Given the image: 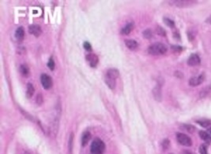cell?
I'll return each mask as SVG.
<instances>
[{
    "mask_svg": "<svg viewBox=\"0 0 211 154\" xmlns=\"http://www.w3.org/2000/svg\"><path fill=\"white\" fill-rule=\"evenodd\" d=\"M15 38L18 42H22L25 38V30L23 27H19L15 32Z\"/></svg>",
    "mask_w": 211,
    "mask_h": 154,
    "instance_id": "cell-12",
    "label": "cell"
},
{
    "mask_svg": "<svg viewBox=\"0 0 211 154\" xmlns=\"http://www.w3.org/2000/svg\"><path fill=\"white\" fill-rule=\"evenodd\" d=\"M125 45L129 50H134L137 49L138 47V43H137V41L134 40V39H126L125 40Z\"/></svg>",
    "mask_w": 211,
    "mask_h": 154,
    "instance_id": "cell-13",
    "label": "cell"
},
{
    "mask_svg": "<svg viewBox=\"0 0 211 154\" xmlns=\"http://www.w3.org/2000/svg\"><path fill=\"white\" fill-rule=\"evenodd\" d=\"M206 23L211 24V16L208 17V18H207V20H206Z\"/></svg>",
    "mask_w": 211,
    "mask_h": 154,
    "instance_id": "cell-33",
    "label": "cell"
},
{
    "mask_svg": "<svg viewBox=\"0 0 211 154\" xmlns=\"http://www.w3.org/2000/svg\"><path fill=\"white\" fill-rule=\"evenodd\" d=\"M142 34H143L144 38H150L153 37V32L151 29H150V28L143 31Z\"/></svg>",
    "mask_w": 211,
    "mask_h": 154,
    "instance_id": "cell-23",
    "label": "cell"
},
{
    "mask_svg": "<svg viewBox=\"0 0 211 154\" xmlns=\"http://www.w3.org/2000/svg\"><path fill=\"white\" fill-rule=\"evenodd\" d=\"M197 124H198L202 127H208L211 125V121L207 119H202V120H198L196 121Z\"/></svg>",
    "mask_w": 211,
    "mask_h": 154,
    "instance_id": "cell-20",
    "label": "cell"
},
{
    "mask_svg": "<svg viewBox=\"0 0 211 154\" xmlns=\"http://www.w3.org/2000/svg\"><path fill=\"white\" fill-rule=\"evenodd\" d=\"M91 138V134L89 131H85L82 135V146L83 147H85V146H87V144L89 143V140Z\"/></svg>",
    "mask_w": 211,
    "mask_h": 154,
    "instance_id": "cell-14",
    "label": "cell"
},
{
    "mask_svg": "<svg viewBox=\"0 0 211 154\" xmlns=\"http://www.w3.org/2000/svg\"><path fill=\"white\" fill-rule=\"evenodd\" d=\"M199 153L200 154H208L207 153V146L204 144L201 145L199 147Z\"/></svg>",
    "mask_w": 211,
    "mask_h": 154,
    "instance_id": "cell-27",
    "label": "cell"
},
{
    "mask_svg": "<svg viewBox=\"0 0 211 154\" xmlns=\"http://www.w3.org/2000/svg\"><path fill=\"white\" fill-rule=\"evenodd\" d=\"M83 47H84L87 51H91L92 50V46L89 42H85V43H83Z\"/></svg>",
    "mask_w": 211,
    "mask_h": 154,
    "instance_id": "cell-30",
    "label": "cell"
},
{
    "mask_svg": "<svg viewBox=\"0 0 211 154\" xmlns=\"http://www.w3.org/2000/svg\"><path fill=\"white\" fill-rule=\"evenodd\" d=\"M161 146H162V148H163L164 150H168L170 146L169 140L167 138L164 139L163 141H162V143H161Z\"/></svg>",
    "mask_w": 211,
    "mask_h": 154,
    "instance_id": "cell-26",
    "label": "cell"
},
{
    "mask_svg": "<svg viewBox=\"0 0 211 154\" xmlns=\"http://www.w3.org/2000/svg\"><path fill=\"white\" fill-rule=\"evenodd\" d=\"M172 49L176 50V51H180L183 50V47H180V46H172Z\"/></svg>",
    "mask_w": 211,
    "mask_h": 154,
    "instance_id": "cell-31",
    "label": "cell"
},
{
    "mask_svg": "<svg viewBox=\"0 0 211 154\" xmlns=\"http://www.w3.org/2000/svg\"><path fill=\"white\" fill-rule=\"evenodd\" d=\"M156 31H157V34L161 36H165L166 32L165 31V29H164L163 28H161V27H160V26H157Z\"/></svg>",
    "mask_w": 211,
    "mask_h": 154,
    "instance_id": "cell-25",
    "label": "cell"
},
{
    "mask_svg": "<svg viewBox=\"0 0 211 154\" xmlns=\"http://www.w3.org/2000/svg\"><path fill=\"white\" fill-rule=\"evenodd\" d=\"M176 139L180 145L183 146L189 147L192 145V141L189 136L185 135L183 133H177L176 134Z\"/></svg>",
    "mask_w": 211,
    "mask_h": 154,
    "instance_id": "cell-4",
    "label": "cell"
},
{
    "mask_svg": "<svg viewBox=\"0 0 211 154\" xmlns=\"http://www.w3.org/2000/svg\"><path fill=\"white\" fill-rule=\"evenodd\" d=\"M73 139H74V134L71 133L70 135V138H69V150L70 153L72 152V148H73Z\"/></svg>",
    "mask_w": 211,
    "mask_h": 154,
    "instance_id": "cell-29",
    "label": "cell"
},
{
    "mask_svg": "<svg viewBox=\"0 0 211 154\" xmlns=\"http://www.w3.org/2000/svg\"><path fill=\"white\" fill-rule=\"evenodd\" d=\"M153 95L154 97L155 100L161 101L162 98V93H161V87L160 85H157L153 89Z\"/></svg>",
    "mask_w": 211,
    "mask_h": 154,
    "instance_id": "cell-11",
    "label": "cell"
},
{
    "mask_svg": "<svg viewBox=\"0 0 211 154\" xmlns=\"http://www.w3.org/2000/svg\"><path fill=\"white\" fill-rule=\"evenodd\" d=\"M199 136H200L201 138L205 141L207 143L210 144L211 143V136L210 134H208L207 132L204 131H199Z\"/></svg>",
    "mask_w": 211,
    "mask_h": 154,
    "instance_id": "cell-16",
    "label": "cell"
},
{
    "mask_svg": "<svg viewBox=\"0 0 211 154\" xmlns=\"http://www.w3.org/2000/svg\"><path fill=\"white\" fill-rule=\"evenodd\" d=\"M19 71L23 76L27 77L29 75V69H28V67L27 66L26 64H21V66L19 68Z\"/></svg>",
    "mask_w": 211,
    "mask_h": 154,
    "instance_id": "cell-19",
    "label": "cell"
},
{
    "mask_svg": "<svg viewBox=\"0 0 211 154\" xmlns=\"http://www.w3.org/2000/svg\"><path fill=\"white\" fill-rule=\"evenodd\" d=\"M197 2L195 1H172V2H170V3H173L172 5H175L176 7H190L192 6L193 3H196Z\"/></svg>",
    "mask_w": 211,
    "mask_h": 154,
    "instance_id": "cell-10",
    "label": "cell"
},
{
    "mask_svg": "<svg viewBox=\"0 0 211 154\" xmlns=\"http://www.w3.org/2000/svg\"><path fill=\"white\" fill-rule=\"evenodd\" d=\"M28 32L30 34L35 36L36 37H39L42 33V30L40 26L38 24H32L28 27Z\"/></svg>",
    "mask_w": 211,
    "mask_h": 154,
    "instance_id": "cell-9",
    "label": "cell"
},
{
    "mask_svg": "<svg viewBox=\"0 0 211 154\" xmlns=\"http://www.w3.org/2000/svg\"><path fill=\"white\" fill-rule=\"evenodd\" d=\"M23 154H29V153H28V152H25Z\"/></svg>",
    "mask_w": 211,
    "mask_h": 154,
    "instance_id": "cell-36",
    "label": "cell"
},
{
    "mask_svg": "<svg viewBox=\"0 0 211 154\" xmlns=\"http://www.w3.org/2000/svg\"><path fill=\"white\" fill-rule=\"evenodd\" d=\"M211 93V84L210 85H207L206 87H204L199 93V96L200 98H203L205 97H207V95Z\"/></svg>",
    "mask_w": 211,
    "mask_h": 154,
    "instance_id": "cell-18",
    "label": "cell"
},
{
    "mask_svg": "<svg viewBox=\"0 0 211 154\" xmlns=\"http://www.w3.org/2000/svg\"><path fill=\"white\" fill-rule=\"evenodd\" d=\"M175 76L176 77H178V78H182L183 77V73H181V72H176L175 73Z\"/></svg>",
    "mask_w": 211,
    "mask_h": 154,
    "instance_id": "cell-32",
    "label": "cell"
},
{
    "mask_svg": "<svg viewBox=\"0 0 211 154\" xmlns=\"http://www.w3.org/2000/svg\"><path fill=\"white\" fill-rule=\"evenodd\" d=\"M120 76V72L116 69H110L107 71L105 75V83L111 90L115 89L116 85V79Z\"/></svg>",
    "mask_w": 211,
    "mask_h": 154,
    "instance_id": "cell-1",
    "label": "cell"
},
{
    "mask_svg": "<svg viewBox=\"0 0 211 154\" xmlns=\"http://www.w3.org/2000/svg\"><path fill=\"white\" fill-rule=\"evenodd\" d=\"M205 79V74L204 73L200 74L198 76H194L192 78H191L189 80V84L190 86L192 87H196V86L200 85L201 84H202V82L204 81Z\"/></svg>",
    "mask_w": 211,
    "mask_h": 154,
    "instance_id": "cell-6",
    "label": "cell"
},
{
    "mask_svg": "<svg viewBox=\"0 0 211 154\" xmlns=\"http://www.w3.org/2000/svg\"><path fill=\"white\" fill-rule=\"evenodd\" d=\"M85 58H86V61H87L88 63H89V65H90L92 68H96L98 64V61H99L98 57L96 54H88V55H86Z\"/></svg>",
    "mask_w": 211,
    "mask_h": 154,
    "instance_id": "cell-8",
    "label": "cell"
},
{
    "mask_svg": "<svg viewBox=\"0 0 211 154\" xmlns=\"http://www.w3.org/2000/svg\"><path fill=\"white\" fill-rule=\"evenodd\" d=\"M48 69H50L51 71H53L55 69V61L52 58H51L50 59H49V61H48Z\"/></svg>",
    "mask_w": 211,
    "mask_h": 154,
    "instance_id": "cell-24",
    "label": "cell"
},
{
    "mask_svg": "<svg viewBox=\"0 0 211 154\" xmlns=\"http://www.w3.org/2000/svg\"><path fill=\"white\" fill-rule=\"evenodd\" d=\"M168 48L164 43H155L150 45L148 48V53L152 55H160L165 54Z\"/></svg>",
    "mask_w": 211,
    "mask_h": 154,
    "instance_id": "cell-3",
    "label": "cell"
},
{
    "mask_svg": "<svg viewBox=\"0 0 211 154\" xmlns=\"http://www.w3.org/2000/svg\"><path fill=\"white\" fill-rule=\"evenodd\" d=\"M208 132H209L210 134V135H211V127H210V128L208 129Z\"/></svg>",
    "mask_w": 211,
    "mask_h": 154,
    "instance_id": "cell-35",
    "label": "cell"
},
{
    "mask_svg": "<svg viewBox=\"0 0 211 154\" xmlns=\"http://www.w3.org/2000/svg\"><path fill=\"white\" fill-rule=\"evenodd\" d=\"M169 154H173V153H169Z\"/></svg>",
    "mask_w": 211,
    "mask_h": 154,
    "instance_id": "cell-37",
    "label": "cell"
},
{
    "mask_svg": "<svg viewBox=\"0 0 211 154\" xmlns=\"http://www.w3.org/2000/svg\"><path fill=\"white\" fill-rule=\"evenodd\" d=\"M34 92H35V89H34V87L32 84L28 83L27 84V88H26V97L28 98H31L33 96L34 94Z\"/></svg>",
    "mask_w": 211,
    "mask_h": 154,
    "instance_id": "cell-17",
    "label": "cell"
},
{
    "mask_svg": "<svg viewBox=\"0 0 211 154\" xmlns=\"http://www.w3.org/2000/svg\"><path fill=\"white\" fill-rule=\"evenodd\" d=\"M40 82H41L43 87H44L45 90H49V89H51L53 85L52 79L51 78V76H49L47 75V74H44V73L40 76Z\"/></svg>",
    "mask_w": 211,
    "mask_h": 154,
    "instance_id": "cell-5",
    "label": "cell"
},
{
    "mask_svg": "<svg viewBox=\"0 0 211 154\" xmlns=\"http://www.w3.org/2000/svg\"><path fill=\"white\" fill-rule=\"evenodd\" d=\"M201 59L199 56L196 54H192L187 59V64L189 66H196L200 64Z\"/></svg>",
    "mask_w": 211,
    "mask_h": 154,
    "instance_id": "cell-7",
    "label": "cell"
},
{
    "mask_svg": "<svg viewBox=\"0 0 211 154\" xmlns=\"http://www.w3.org/2000/svg\"><path fill=\"white\" fill-rule=\"evenodd\" d=\"M44 101V99H43V96H42L41 94H39L37 96V99H36V102H37V105H41L42 103Z\"/></svg>",
    "mask_w": 211,
    "mask_h": 154,
    "instance_id": "cell-28",
    "label": "cell"
},
{
    "mask_svg": "<svg viewBox=\"0 0 211 154\" xmlns=\"http://www.w3.org/2000/svg\"><path fill=\"white\" fill-rule=\"evenodd\" d=\"M105 150V142L98 138L94 139L90 146V154H103Z\"/></svg>",
    "mask_w": 211,
    "mask_h": 154,
    "instance_id": "cell-2",
    "label": "cell"
},
{
    "mask_svg": "<svg viewBox=\"0 0 211 154\" xmlns=\"http://www.w3.org/2000/svg\"><path fill=\"white\" fill-rule=\"evenodd\" d=\"M134 27H135V24L133 22H130L128 23L126 25H125L123 28L121 29V34L123 35H128L130 34L131 32V31L134 29Z\"/></svg>",
    "mask_w": 211,
    "mask_h": 154,
    "instance_id": "cell-15",
    "label": "cell"
},
{
    "mask_svg": "<svg viewBox=\"0 0 211 154\" xmlns=\"http://www.w3.org/2000/svg\"><path fill=\"white\" fill-rule=\"evenodd\" d=\"M180 127L183 130H185V131L189 133H193L195 130V127L191 125V124H183V125H181Z\"/></svg>",
    "mask_w": 211,
    "mask_h": 154,
    "instance_id": "cell-21",
    "label": "cell"
},
{
    "mask_svg": "<svg viewBox=\"0 0 211 154\" xmlns=\"http://www.w3.org/2000/svg\"><path fill=\"white\" fill-rule=\"evenodd\" d=\"M181 154H193L192 152H190V151H188V150H183V152H182V153Z\"/></svg>",
    "mask_w": 211,
    "mask_h": 154,
    "instance_id": "cell-34",
    "label": "cell"
},
{
    "mask_svg": "<svg viewBox=\"0 0 211 154\" xmlns=\"http://www.w3.org/2000/svg\"><path fill=\"white\" fill-rule=\"evenodd\" d=\"M163 21L166 25L168 26L169 28H174L175 27V23L172 20L169 19V18H168V17H164Z\"/></svg>",
    "mask_w": 211,
    "mask_h": 154,
    "instance_id": "cell-22",
    "label": "cell"
}]
</instances>
